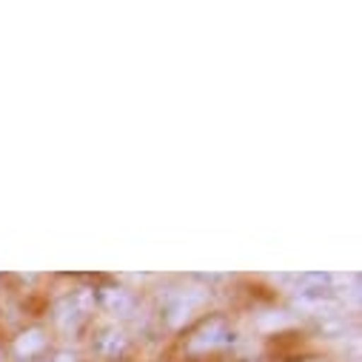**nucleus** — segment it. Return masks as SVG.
<instances>
[{
	"label": "nucleus",
	"mask_w": 362,
	"mask_h": 362,
	"mask_svg": "<svg viewBox=\"0 0 362 362\" xmlns=\"http://www.w3.org/2000/svg\"><path fill=\"white\" fill-rule=\"evenodd\" d=\"M95 351L103 359H120L129 351V337L120 328H103L100 337L95 339Z\"/></svg>",
	"instance_id": "nucleus-1"
},
{
	"label": "nucleus",
	"mask_w": 362,
	"mask_h": 362,
	"mask_svg": "<svg viewBox=\"0 0 362 362\" xmlns=\"http://www.w3.org/2000/svg\"><path fill=\"white\" fill-rule=\"evenodd\" d=\"M100 303H103V308H106L109 314H115V317H132L134 308H137L134 294L126 291V288H103V291H100Z\"/></svg>",
	"instance_id": "nucleus-2"
}]
</instances>
